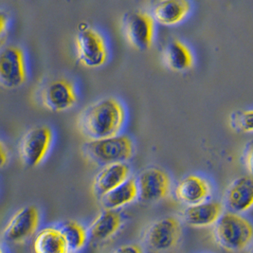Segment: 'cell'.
<instances>
[{"mask_svg": "<svg viewBox=\"0 0 253 253\" xmlns=\"http://www.w3.org/2000/svg\"><path fill=\"white\" fill-rule=\"evenodd\" d=\"M126 112L118 99L108 97L86 106L78 117L77 126L89 140L118 136L125 126Z\"/></svg>", "mask_w": 253, "mask_h": 253, "instance_id": "1", "label": "cell"}, {"mask_svg": "<svg viewBox=\"0 0 253 253\" xmlns=\"http://www.w3.org/2000/svg\"><path fill=\"white\" fill-rule=\"evenodd\" d=\"M213 238L224 251H249L253 244V221L245 214L226 211L213 226Z\"/></svg>", "mask_w": 253, "mask_h": 253, "instance_id": "2", "label": "cell"}, {"mask_svg": "<svg viewBox=\"0 0 253 253\" xmlns=\"http://www.w3.org/2000/svg\"><path fill=\"white\" fill-rule=\"evenodd\" d=\"M84 151L91 161L109 165L129 161L134 155V142L127 135L88 140Z\"/></svg>", "mask_w": 253, "mask_h": 253, "instance_id": "3", "label": "cell"}, {"mask_svg": "<svg viewBox=\"0 0 253 253\" xmlns=\"http://www.w3.org/2000/svg\"><path fill=\"white\" fill-rule=\"evenodd\" d=\"M75 45L81 64L89 69L104 66L108 58V48L104 36L88 26L79 29Z\"/></svg>", "mask_w": 253, "mask_h": 253, "instance_id": "4", "label": "cell"}, {"mask_svg": "<svg viewBox=\"0 0 253 253\" xmlns=\"http://www.w3.org/2000/svg\"><path fill=\"white\" fill-rule=\"evenodd\" d=\"M53 141L52 129L39 126L30 129L21 139L20 159L28 167H36L46 159Z\"/></svg>", "mask_w": 253, "mask_h": 253, "instance_id": "5", "label": "cell"}, {"mask_svg": "<svg viewBox=\"0 0 253 253\" xmlns=\"http://www.w3.org/2000/svg\"><path fill=\"white\" fill-rule=\"evenodd\" d=\"M27 80V65L20 46L8 45L0 51V82L6 88H17Z\"/></svg>", "mask_w": 253, "mask_h": 253, "instance_id": "6", "label": "cell"}, {"mask_svg": "<svg viewBox=\"0 0 253 253\" xmlns=\"http://www.w3.org/2000/svg\"><path fill=\"white\" fill-rule=\"evenodd\" d=\"M155 22L153 15L149 12L142 11L129 12L124 22L128 43L138 50L150 48L155 38Z\"/></svg>", "mask_w": 253, "mask_h": 253, "instance_id": "7", "label": "cell"}, {"mask_svg": "<svg viewBox=\"0 0 253 253\" xmlns=\"http://www.w3.org/2000/svg\"><path fill=\"white\" fill-rule=\"evenodd\" d=\"M40 211L34 205L18 210L3 230V239L10 244H21L33 237L40 225Z\"/></svg>", "mask_w": 253, "mask_h": 253, "instance_id": "8", "label": "cell"}, {"mask_svg": "<svg viewBox=\"0 0 253 253\" xmlns=\"http://www.w3.org/2000/svg\"><path fill=\"white\" fill-rule=\"evenodd\" d=\"M182 235L181 221L175 216H166L155 221L145 232V242L156 252H167L174 248Z\"/></svg>", "mask_w": 253, "mask_h": 253, "instance_id": "9", "label": "cell"}, {"mask_svg": "<svg viewBox=\"0 0 253 253\" xmlns=\"http://www.w3.org/2000/svg\"><path fill=\"white\" fill-rule=\"evenodd\" d=\"M138 198L143 202L154 203L169 196L172 181L169 173L161 168L151 167L139 173L137 179Z\"/></svg>", "mask_w": 253, "mask_h": 253, "instance_id": "10", "label": "cell"}, {"mask_svg": "<svg viewBox=\"0 0 253 253\" xmlns=\"http://www.w3.org/2000/svg\"><path fill=\"white\" fill-rule=\"evenodd\" d=\"M74 84L65 78L49 82L41 94L44 106L50 111L62 112L72 108L77 103Z\"/></svg>", "mask_w": 253, "mask_h": 253, "instance_id": "11", "label": "cell"}, {"mask_svg": "<svg viewBox=\"0 0 253 253\" xmlns=\"http://www.w3.org/2000/svg\"><path fill=\"white\" fill-rule=\"evenodd\" d=\"M224 206L227 211L240 214H245L253 209V175H242L230 183L224 196Z\"/></svg>", "mask_w": 253, "mask_h": 253, "instance_id": "12", "label": "cell"}, {"mask_svg": "<svg viewBox=\"0 0 253 253\" xmlns=\"http://www.w3.org/2000/svg\"><path fill=\"white\" fill-rule=\"evenodd\" d=\"M212 191V185L207 178L198 174H189L176 185L174 194L178 201L189 207L209 201Z\"/></svg>", "mask_w": 253, "mask_h": 253, "instance_id": "13", "label": "cell"}, {"mask_svg": "<svg viewBox=\"0 0 253 253\" xmlns=\"http://www.w3.org/2000/svg\"><path fill=\"white\" fill-rule=\"evenodd\" d=\"M130 167L126 162L104 166L93 181V192L99 197L107 195L130 178Z\"/></svg>", "mask_w": 253, "mask_h": 253, "instance_id": "14", "label": "cell"}, {"mask_svg": "<svg viewBox=\"0 0 253 253\" xmlns=\"http://www.w3.org/2000/svg\"><path fill=\"white\" fill-rule=\"evenodd\" d=\"M225 212L223 203L214 200L189 206L183 211L185 223L194 228H207L214 226Z\"/></svg>", "mask_w": 253, "mask_h": 253, "instance_id": "15", "label": "cell"}, {"mask_svg": "<svg viewBox=\"0 0 253 253\" xmlns=\"http://www.w3.org/2000/svg\"><path fill=\"white\" fill-rule=\"evenodd\" d=\"M192 11V4L187 0H163L154 7L155 21L164 26L181 23Z\"/></svg>", "mask_w": 253, "mask_h": 253, "instance_id": "16", "label": "cell"}, {"mask_svg": "<svg viewBox=\"0 0 253 253\" xmlns=\"http://www.w3.org/2000/svg\"><path fill=\"white\" fill-rule=\"evenodd\" d=\"M123 225V217L115 210L104 209L91 222L88 234L93 241H106L113 237Z\"/></svg>", "mask_w": 253, "mask_h": 253, "instance_id": "17", "label": "cell"}, {"mask_svg": "<svg viewBox=\"0 0 253 253\" xmlns=\"http://www.w3.org/2000/svg\"><path fill=\"white\" fill-rule=\"evenodd\" d=\"M35 253H69L66 239L60 229L46 227L38 231L34 241Z\"/></svg>", "mask_w": 253, "mask_h": 253, "instance_id": "18", "label": "cell"}, {"mask_svg": "<svg viewBox=\"0 0 253 253\" xmlns=\"http://www.w3.org/2000/svg\"><path fill=\"white\" fill-rule=\"evenodd\" d=\"M164 62L171 70L179 72L193 68L195 59L189 46L178 39H174L165 48Z\"/></svg>", "mask_w": 253, "mask_h": 253, "instance_id": "19", "label": "cell"}, {"mask_svg": "<svg viewBox=\"0 0 253 253\" xmlns=\"http://www.w3.org/2000/svg\"><path fill=\"white\" fill-rule=\"evenodd\" d=\"M138 197L137 180L130 177L126 182L116 188L101 198L104 209L115 210L125 207L135 201Z\"/></svg>", "mask_w": 253, "mask_h": 253, "instance_id": "20", "label": "cell"}, {"mask_svg": "<svg viewBox=\"0 0 253 253\" xmlns=\"http://www.w3.org/2000/svg\"><path fill=\"white\" fill-rule=\"evenodd\" d=\"M60 230L66 239L70 253H76L85 246L89 235L88 230L79 222L68 220L62 224Z\"/></svg>", "mask_w": 253, "mask_h": 253, "instance_id": "21", "label": "cell"}, {"mask_svg": "<svg viewBox=\"0 0 253 253\" xmlns=\"http://www.w3.org/2000/svg\"><path fill=\"white\" fill-rule=\"evenodd\" d=\"M233 123L242 132L253 133V109L238 112L233 118Z\"/></svg>", "mask_w": 253, "mask_h": 253, "instance_id": "22", "label": "cell"}, {"mask_svg": "<svg viewBox=\"0 0 253 253\" xmlns=\"http://www.w3.org/2000/svg\"><path fill=\"white\" fill-rule=\"evenodd\" d=\"M244 163L248 172L253 176V139L248 144L245 150Z\"/></svg>", "mask_w": 253, "mask_h": 253, "instance_id": "23", "label": "cell"}, {"mask_svg": "<svg viewBox=\"0 0 253 253\" xmlns=\"http://www.w3.org/2000/svg\"><path fill=\"white\" fill-rule=\"evenodd\" d=\"M112 253H143V250L137 244H127L120 247Z\"/></svg>", "mask_w": 253, "mask_h": 253, "instance_id": "24", "label": "cell"}, {"mask_svg": "<svg viewBox=\"0 0 253 253\" xmlns=\"http://www.w3.org/2000/svg\"><path fill=\"white\" fill-rule=\"evenodd\" d=\"M0 162L1 167H5V165L9 162V153L3 142L0 143Z\"/></svg>", "mask_w": 253, "mask_h": 253, "instance_id": "25", "label": "cell"}, {"mask_svg": "<svg viewBox=\"0 0 253 253\" xmlns=\"http://www.w3.org/2000/svg\"><path fill=\"white\" fill-rule=\"evenodd\" d=\"M7 25H8V18L6 17V15L3 12H1L0 13V33H1V35H3L5 33Z\"/></svg>", "mask_w": 253, "mask_h": 253, "instance_id": "26", "label": "cell"}, {"mask_svg": "<svg viewBox=\"0 0 253 253\" xmlns=\"http://www.w3.org/2000/svg\"><path fill=\"white\" fill-rule=\"evenodd\" d=\"M248 252H249V253H253V244L252 245V247L249 249Z\"/></svg>", "mask_w": 253, "mask_h": 253, "instance_id": "27", "label": "cell"}, {"mask_svg": "<svg viewBox=\"0 0 253 253\" xmlns=\"http://www.w3.org/2000/svg\"><path fill=\"white\" fill-rule=\"evenodd\" d=\"M0 253H5V252H4V251H3L2 249H1V251H0Z\"/></svg>", "mask_w": 253, "mask_h": 253, "instance_id": "28", "label": "cell"}, {"mask_svg": "<svg viewBox=\"0 0 253 253\" xmlns=\"http://www.w3.org/2000/svg\"><path fill=\"white\" fill-rule=\"evenodd\" d=\"M69 253H70V252H69Z\"/></svg>", "mask_w": 253, "mask_h": 253, "instance_id": "29", "label": "cell"}]
</instances>
